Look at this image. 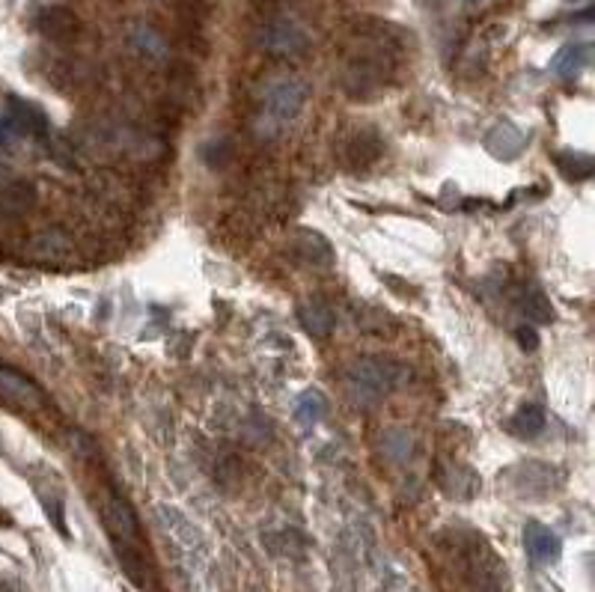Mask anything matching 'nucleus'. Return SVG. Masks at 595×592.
I'll return each mask as SVG.
<instances>
[{"label":"nucleus","instance_id":"nucleus-3","mask_svg":"<svg viewBox=\"0 0 595 592\" xmlns=\"http://www.w3.org/2000/svg\"><path fill=\"white\" fill-rule=\"evenodd\" d=\"M396 366L384 357H357L346 372V393L357 408H372L396 387Z\"/></svg>","mask_w":595,"mask_h":592},{"label":"nucleus","instance_id":"nucleus-7","mask_svg":"<svg viewBox=\"0 0 595 592\" xmlns=\"http://www.w3.org/2000/svg\"><path fill=\"white\" fill-rule=\"evenodd\" d=\"M384 152V143L378 137L375 128H355L346 140H343V164L349 170H366L372 167Z\"/></svg>","mask_w":595,"mask_h":592},{"label":"nucleus","instance_id":"nucleus-20","mask_svg":"<svg viewBox=\"0 0 595 592\" xmlns=\"http://www.w3.org/2000/svg\"><path fill=\"white\" fill-rule=\"evenodd\" d=\"M325 411H328V402H325L322 390H307V393L301 396L298 408H295V417H298L304 426H316V423L325 417Z\"/></svg>","mask_w":595,"mask_h":592},{"label":"nucleus","instance_id":"nucleus-6","mask_svg":"<svg viewBox=\"0 0 595 592\" xmlns=\"http://www.w3.org/2000/svg\"><path fill=\"white\" fill-rule=\"evenodd\" d=\"M0 399H6L9 405L21 408V411H42L48 405V396L45 390L21 375L18 369H9V366H0Z\"/></svg>","mask_w":595,"mask_h":592},{"label":"nucleus","instance_id":"nucleus-4","mask_svg":"<svg viewBox=\"0 0 595 592\" xmlns=\"http://www.w3.org/2000/svg\"><path fill=\"white\" fill-rule=\"evenodd\" d=\"M304 102H307V87L298 78H277L265 87L262 114L274 125H286L304 111Z\"/></svg>","mask_w":595,"mask_h":592},{"label":"nucleus","instance_id":"nucleus-14","mask_svg":"<svg viewBox=\"0 0 595 592\" xmlns=\"http://www.w3.org/2000/svg\"><path fill=\"white\" fill-rule=\"evenodd\" d=\"M36 206V185L27 179H12L0 188V212L3 215H27Z\"/></svg>","mask_w":595,"mask_h":592},{"label":"nucleus","instance_id":"nucleus-16","mask_svg":"<svg viewBox=\"0 0 595 592\" xmlns=\"http://www.w3.org/2000/svg\"><path fill=\"white\" fill-rule=\"evenodd\" d=\"M128 39H131V45H134L143 57H149V60H164V57H167V42H164V36H161L155 27H149V24H134V27L128 30Z\"/></svg>","mask_w":595,"mask_h":592},{"label":"nucleus","instance_id":"nucleus-24","mask_svg":"<svg viewBox=\"0 0 595 592\" xmlns=\"http://www.w3.org/2000/svg\"><path fill=\"white\" fill-rule=\"evenodd\" d=\"M0 521H6V518H3V512H0Z\"/></svg>","mask_w":595,"mask_h":592},{"label":"nucleus","instance_id":"nucleus-18","mask_svg":"<svg viewBox=\"0 0 595 592\" xmlns=\"http://www.w3.org/2000/svg\"><path fill=\"white\" fill-rule=\"evenodd\" d=\"M298 250H301L304 259L313 262V265H331V262H334L331 241L325 236H319L316 230H301V233H298Z\"/></svg>","mask_w":595,"mask_h":592},{"label":"nucleus","instance_id":"nucleus-21","mask_svg":"<svg viewBox=\"0 0 595 592\" xmlns=\"http://www.w3.org/2000/svg\"><path fill=\"white\" fill-rule=\"evenodd\" d=\"M515 340L521 343V349H524V352H536V349L542 346V340H539V334H536V328H533V325H521V328L515 331Z\"/></svg>","mask_w":595,"mask_h":592},{"label":"nucleus","instance_id":"nucleus-9","mask_svg":"<svg viewBox=\"0 0 595 592\" xmlns=\"http://www.w3.org/2000/svg\"><path fill=\"white\" fill-rule=\"evenodd\" d=\"M524 548H527V557L533 563H539V566H548V563L560 560V554H563L560 536L551 527L539 524V521H530L524 527Z\"/></svg>","mask_w":595,"mask_h":592},{"label":"nucleus","instance_id":"nucleus-8","mask_svg":"<svg viewBox=\"0 0 595 592\" xmlns=\"http://www.w3.org/2000/svg\"><path fill=\"white\" fill-rule=\"evenodd\" d=\"M36 30L51 39V42H69L78 36L81 30V18L75 15V9L63 6V3H51V6H42L39 15H36Z\"/></svg>","mask_w":595,"mask_h":592},{"label":"nucleus","instance_id":"nucleus-2","mask_svg":"<svg viewBox=\"0 0 595 592\" xmlns=\"http://www.w3.org/2000/svg\"><path fill=\"white\" fill-rule=\"evenodd\" d=\"M396 69V48L384 33L375 36H360L346 60L343 84L346 93L355 99H369L381 93Z\"/></svg>","mask_w":595,"mask_h":592},{"label":"nucleus","instance_id":"nucleus-19","mask_svg":"<svg viewBox=\"0 0 595 592\" xmlns=\"http://www.w3.org/2000/svg\"><path fill=\"white\" fill-rule=\"evenodd\" d=\"M509 429L521 438H536L545 429V408L542 405H524L515 411V417L509 420Z\"/></svg>","mask_w":595,"mask_h":592},{"label":"nucleus","instance_id":"nucleus-15","mask_svg":"<svg viewBox=\"0 0 595 592\" xmlns=\"http://www.w3.org/2000/svg\"><path fill=\"white\" fill-rule=\"evenodd\" d=\"M518 307L521 313L533 322V325H551L557 319L554 313V304L548 301V295L542 289H524L521 298H518Z\"/></svg>","mask_w":595,"mask_h":592},{"label":"nucleus","instance_id":"nucleus-23","mask_svg":"<svg viewBox=\"0 0 595 592\" xmlns=\"http://www.w3.org/2000/svg\"><path fill=\"white\" fill-rule=\"evenodd\" d=\"M465 3H479V0H465Z\"/></svg>","mask_w":595,"mask_h":592},{"label":"nucleus","instance_id":"nucleus-17","mask_svg":"<svg viewBox=\"0 0 595 592\" xmlns=\"http://www.w3.org/2000/svg\"><path fill=\"white\" fill-rule=\"evenodd\" d=\"M554 161H557V170L569 182H590L593 179L595 164L593 155H587V152H557Z\"/></svg>","mask_w":595,"mask_h":592},{"label":"nucleus","instance_id":"nucleus-10","mask_svg":"<svg viewBox=\"0 0 595 592\" xmlns=\"http://www.w3.org/2000/svg\"><path fill=\"white\" fill-rule=\"evenodd\" d=\"M593 60V48L590 42H569L563 45L554 60H551V72L560 78V81H578L584 75V69L590 66Z\"/></svg>","mask_w":595,"mask_h":592},{"label":"nucleus","instance_id":"nucleus-11","mask_svg":"<svg viewBox=\"0 0 595 592\" xmlns=\"http://www.w3.org/2000/svg\"><path fill=\"white\" fill-rule=\"evenodd\" d=\"M524 146H527V134H524L518 125H512V122H497V125L488 131V137H485V149H488L494 158H500V161L518 158V155L524 152Z\"/></svg>","mask_w":595,"mask_h":592},{"label":"nucleus","instance_id":"nucleus-12","mask_svg":"<svg viewBox=\"0 0 595 592\" xmlns=\"http://www.w3.org/2000/svg\"><path fill=\"white\" fill-rule=\"evenodd\" d=\"M298 322L304 325V331L313 337V340H328L337 328V319H334V310L322 301V298H307L301 307H298Z\"/></svg>","mask_w":595,"mask_h":592},{"label":"nucleus","instance_id":"nucleus-1","mask_svg":"<svg viewBox=\"0 0 595 592\" xmlns=\"http://www.w3.org/2000/svg\"><path fill=\"white\" fill-rule=\"evenodd\" d=\"M99 515H102L105 533H108V539H111V545H114V554H117L125 578H128L140 592H155V587H158L155 563H152L149 545H146V539H143L140 518H137V512L131 509V503H128L119 491L108 488V491L102 494Z\"/></svg>","mask_w":595,"mask_h":592},{"label":"nucleus","instance_id":"nucleus-22","mask_svg":"<svg viewBox=\"0 0 595 592\" xmlns=\"http://www.w3.org/2000/svg\"><path fill=\"white\" fill-rule=\"evenodd\" d=\"M12 140H15V128H12V122L0 117V146H9Z\"/></svg>","mask_w":595,"mask_h":592},{"label":"nucleus","instance_id":"nucleus-25","mask_svg":"<svg viewBox=\"0 0 595 592\" xmlns=\"http://www.w3.org/2000/svg\"><path fill=\"white\" fill-rule=\"evenodd\" d=\"M569 3H578V0H569Z\"/></svg>","mask_w":595,"mask_h":592},{"label":"nucleus","instance_id":"nucleus-13","mask_svg":"<svg viewBox=\"0 0 595 592\" xmlns=\"http://www.w3.org/2000/svg\"><path fill=\"white\" fill-rule=\"evenodd\" d=\"M9 122H12L15 131L33 134V137H45L51 131V122L45 117V111L39 105L27 102V99H18V96L9 99Z\"/></svg>","mask_w":595,"mask_h":592},{"label":"nucleus","instance_id":"nucleus-5","mask_svg":"<svg viewBox=\"0 0 595 592\" xmlns=\"http://www.w3.org/2000/svg\"><path fill=\"white\" fill-rule=\"evenodd\" d=\"M307 45H310L307 30L289 18H274L259 30V48L277 57H298Z\"/></svg>","mask_w":595,"mask_h":592}]
</instances>
